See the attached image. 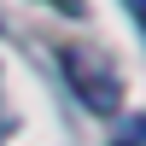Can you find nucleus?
<instances>
[{"label":"nucleus","instance_id":"1","mask_svg":"<svg viewBox=\"0 0 146 146\" xmlns=\"http://www.w3.org/2000/svg\"><path fill=\"white\" fill-rule=\"evenodd\" d=\"M58 70H64V82L76 88V100L88 105V111L111 117L117 105H123V76H117L111 53H100V47H82V41H70V47H58Z\"/></svg>","mask_w":146,"mask_h":146},{"label":"nucleus","instance_id":"2","mask_svg":"<svg viewBox=\"0 0 146 146\" xmlns=\"http://www.w3.org/2000/svg\"><path fill=\"white\" fill-rule=\"evenodd\" d=\"M123 146H146V117H129V140Z\"/></svg>","mask_w":146,"mask_h":146},{"label":"nucleus","instance_id":"3","mask_svg":"<svg viewBox=\"0 0 146 146\" xmlns=\"http://www.w3.org/2000/svg\"><path fill=\"white\" fill-rule=\"evenodd\" d=\"M47 6H58V12H82L88 0H47Z\"/></svg>","mask_w":146,"mask_h":146},{"label":"nucleus","instance_id":"4","mask_svg":"<svg viewBox=\"0 0 146 146\" xmlns=\"http://www.w3.org/2000/svg\"><path fill=\"white\" fill-rule=\"evenodd\" d=\"M129 6H135V18H140V29H146V0H129Z\"/></svg>","mask_w":146,"mask_h":146},{"label":"nucleus","instance_id":"5","mask_svg":"<svg viewBox=\"0 0 146 146\" xmlns=\"http://www.w3.org/2000/svg\"><path fill=\"white\" fill-rule=\"evenodd\" d=\"M0 29H6V23H0Z\"/></svg>","mask_w":146,"mask_h":146}]
</instances>
